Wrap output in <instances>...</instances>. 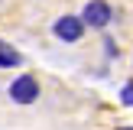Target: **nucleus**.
<instances>
[{
    "mask_svg": "<svg viewBox=\"0 0 133 130\" xmlns=\"http://www.w3.org/2000/svg\"><path fill=\"white\" fill-rule=\"evenodd\" d=\"M117 130H133V127H130V124H127V127H117Z\"/></svg>",
    "mask_w": 133,
    "mask_h": 130,
    "instance_id": "7",
    "label": "nucleus"
},
{
    "mask_svg": "<svg viewBox=\"0 0 133 130\" xmlns=\"http://www.w3.org/2000/svg\"><path fill=\"white\" fill-rule=\"evenodd\" d=\"M84 20L75 16V13H65V16H58L55 23H52V32H55V39H62V42H78V39L84 36Z\"/></svg>",
    "mask_w": 133,
    "mask_h": 130,
    "instance_id": "2",
    "label": "nucleus"
},
{
    "mask_svg": "<svg viewBox=\"0 0 133 130\" xmlns=\"http://www.w3.org/2000/svg\"><path fill=\"white\" fill-rule=\"evenodd\" d=\"M10 98H13L16 104H32V101L39 98V81H36V75H19V78H13Z\"/></svg>",
    "mask_w": 133,
    "mask_h": 130,
    "instance_id": "3",
    "label": "nucleus"
},
{
    "mask_svg": "<svg viewBox=\"0 0 133 130\" xmlns=\"http://www.w3.org/2000/svg\"><path fill=\"white\" fill-rule=\"evenodd\" d=\"M120 101L127 104V107H133V81H127V84L120 88Z\"/></svg>",
    "mask_w": 133,
    "mask_h": 130,
    "instance_id": "5",
    "label": "nucleus"
},
{
    "mask_svg": "<svg viewBox=\"0 0 133 130\" xmlns=\"http://www.w3.org/2000/svg\"><path fill=\"white\" fill-rule=\"evenodd\" d=\"M81 20L91 29H107V26L114 23V6H110L107 0H88L84 10H81Z\"/></svg>",
    "mask_w": 133,
    "mask_h": 130,
    "instance_id": "1",
    "label": "nucleus"
},
{
    "mask_svg": "<svg viewBox=\"0 0 133 130\" xmlns=\"http://www.w3.org/2000/svg\"><path fill=\"white\" fill-rule=\"evenodd\" d=\"M19 62H23V55H19L13 46L0 42V68H13V65H19Z\"/></svg>",
    "mask_w": 133,
    "mask_h": 130,
    "instance_id": "4",
    "label": "nucleus"
},
{
    "mask_svg": "<svg viewBox=\"0 0 133 130\" xmlns=\"http://www.w3.org/2000/svg\"><path fill=\"white\" fill-rule=\"evenodd\" d=\"M104 46H107V55H117V42L114 39H104Z\"/></svg>",
    "mask_w": 133,
    "mask_h": 130,
    "instance_id": "6",
    "label": "nucleus"
}]
</instances>
